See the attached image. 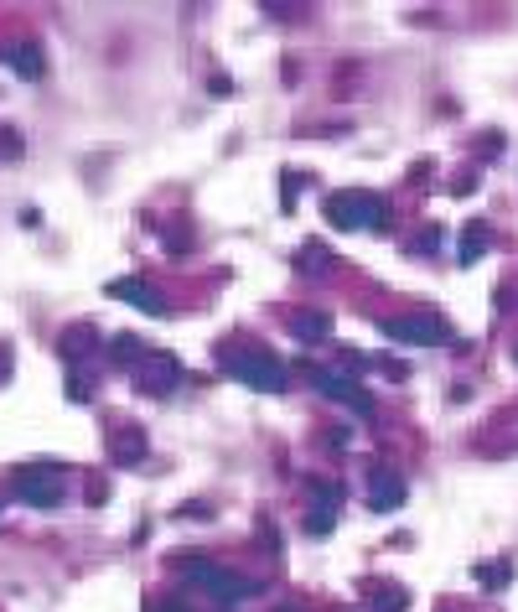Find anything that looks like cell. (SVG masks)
Wrapping results in <instances>:
<instances>
[{"label":"cell","instance_id":"cell-1","mask_svg":"<svg viewBox=\"0 0 518 612\" xmlns=\"http://www.w3.org/2000/svg\"><path fill=\"white\" fill-rule=\"evenodd\" d=\"M322 213H327L332 229H342V233L384 229V224H389V203H384L378 192H342V197H327Z\"/></svg>","mask_w":518,"mask_h":612},{"label":"cell","instance_id":"cell-2","mask_svg":"<svg viewBox=\"0 0 518 612\" xmlns=\"http://www.w3.org/2000/svg\"><path fill=\"white\" fill-rule=\"evenodd\" d=\"M228 374L244 379L249 389H265V395H280L286 389V363L265 353V348H233L228 353Z\"/></svg>","mask_w":518,"mask_h":612},{"label":"cell","instance_id":"cell-3","mask_svg":"<svg viewBox=\"0 0 518 612\" xmlns=\"http://www.w3.org/2000/svg\"><path fill=\"white\" fill-rule=\"evenodd\" d=\"M378 333L394 343H420V348H441V343H451V327L446 317H435V312H410V317H378Z\"/></svg>","mask_w":518,"mask_h":612},{"label":"cell","instance_id":"cell-4","mask_svg":"<svg viewBox=\"0 0 518 612\" xmlns=\"http://www.w3.org/2000/svg\"><path fill=\"white\" fill-rule=\"evenodd\" d=\"M186 581L192 587H203V591H213L218 602H244V597H254V581H244V576H233L228 566H213V561H186Z\"/></svg>","mask_w":518,"mask_h":612},{"label":"cell","instance_id":"cell-5","mask_svg":"<svg viewBox=\"0 0 518 612\" xmlns=\"http://www.w3.org/2000/svg\"><path fill=\"white\" fill-rule=\"evenodd\" d=\"M62 467H21L16 478H11V488H16V498L21 504H32V508H52L62 498Z\"/></svg>","mask_w":518,"mask_h":612},{"label":"cell","instance_id":"cell-6","mask_svg":"<svg viewBox=\"0 0 518 612\" xmlns=\"http://www.w3.org/2000/svg\"><path fill=\"white\" fill-rule=\"evenodd\" d=\"M177 379H182L177 353H145V359H135V389L141 395H171Z\"/></svg>","mask_w":518,"mask_h":612},{"label":"cell","instance_id":"cell-7","mask_svg":"<svg viewBox=\"0 0 518 612\" xmlns=\"http://www.w3.org/2000/svg\"><path fill=\"white\" fill-rule=\"evenodd\" d=\"M94 348H99V327H94V322H73V327H62L58 353L68 359V369H78L83 359H94Z\"/></svg>","mask_w":518,"mask_h":612},{"label":"cell","instance_id":"cell-8","mask_svg":"<svg viewBox=\"0 0 518 612\" xmlns=\"http://www.w3.org/2000/svg\"><path fill=\"white\" fill-rule=\"evenodd\" d=\"M316 389H322L327 400L348 405V410H358V416H368V395H363V384L348 379V374H316Z\"/></svg>","mask_w":518,"mask_h":612},{"label":"cell","instance_id":"cell-9","mask_svg":"<svg viewBox=\"0 0 518 612\" xmlns=\"http://www.w3.org/2000/svg\"><path fill=\"white\" fill-rule=\"evenodd\" d=\"M141 457H145V431L141 425H114V436H109V462L135 467Z\"/></svg>","mask_w":518,"mask_h":612},{"label":"cell","instance_id":"cell-10","mask_svg":"<svg viewBox=\"0 0 518 612\" xmlns=\"http://www.w3.org/2000/svg\"><path fill=\"white\" fill-rule=\"evenodd\" d=\"M109 296H114V301H130V306H141L145 317H161V312H166V301L150 291L145 280H109Z\"/></svg>","mask_w":518,"mask_h":612},{"label":"cell","instance_id":"cell-11","mask_svg":"<svg viewBox=\"0 0 518 612\" xmlns=\"http://www.w3.org/2000/svg\"><path fill=\"white\" fill-rule=\"evenodd\" d=\"M368 504L373 508H399L404 504V483H399V478H394V472H384V467H373L368 472Z\"/></svg>","mask_w":518,"mask_h":612},{"label":"cell","instance_id":"cell-12","mask_svg":"<svg viewBox=\"0 0 518 612\" xmlns=\"http://www.w3.org/2000/svg\"><path fill=\"white\" fill-rule=\"evenodd\" d=\"M306 498H311V514H322V519H337V504H342V488L327 483V478H311L306 483Z\"/></svg>","mask_w":518,"mask_h":612},{"label":"cell","instance_id":"cell-13","mask_svg":"<svg viewBox=\"0 0 518 612\" xmlns=\"http://www.w3.org/2000/svg\"><path fill=\"white\" fill-rule=\"evenodd\" d=\"M290 333L301 343H327L332 338V317H322V312H295L290 317Z\"/></svg>","mask_w":518,"mask_h":612},{"label":"cell","instance_id":"cell-14","mask_svg":"<svg viewBox=\"0 0 518 612\" xmlns=\"http://www.w3.org/2000/svg\"><path fill=\"white\" fill-rule=\"evenodd\" d=\"M456 254H461V265H477V260L487 254V224H482V218H477V224H467V233H461Z\"/></svg>","mask_w":518,"mask_h":612},{"label":"cell","instance_id":"cell-15","mask_svg":"<svg viewBox=\"0 0 518 612\" xmlns=\"http://www.w3.org/2000/svg\"><path fill=\"white\" fill-rule=\"evenodd\" d=\"M11 68H16L21 78H41L47 58H41V47H37V42H21L16 52H11Z\"/></svg>","mask_w":518,"mask_h":612},{"label":"cell","instance_id":"cell-16","mask_svg":"<svg viewBox=\"0 0 518 612\" xmlns=\"http://www.w3.org/2000/svg\"><path fill=\"white\" fill-rule=\"evenodd\" d=\"M295 270H327V254H322V250H301V254H295Z\"/></svg>","mask_w":518,"mask_h":612},{"label":"cell","instance_id":"cell-17","mask_svg":"<svg viewBox=\"0 0 518 612\" xmlns=\"http://www.w3.org/2000/svg\"><path fill=\"white\" fill-rule=\"evenodd\" d=\"M21 156V135L16 130H0V161H16Z\"/></svg>","mask_w":518,"mask_h":612},{"label":"cell","instance_id":"cell-18","mask_svg":"<svg viewBox=\"0 0 518 612\" xmlns=\"http://www.w3.org/2000/svg\"><path fill=\"white\" fill-rule=\"evenodd\" d=\"M477 576H482V587H503V581H513V571H497V566H482Z\"/></svg>","mask_w":518,"mask_h":612},{"label":"cell","instance_id":"cell-19","mask_svg":"<svg viewBox=\"0 0 518 612\" xmlns=\"http://www.w3.org/2000/svg\"><path fill=\"white\" fill-rule=\"evenodd\" d=\"M114 353H120V363H135L130 353H141V343H135L130 333H124V338H114Z\"/></svg>","mask_w":518,"mask_h":612}]
</instances>
